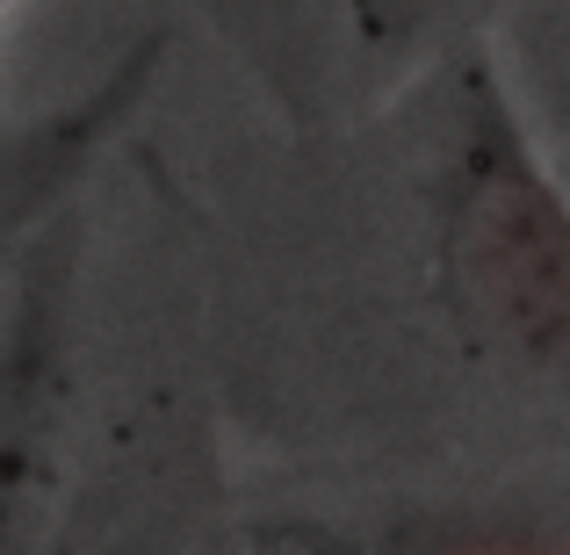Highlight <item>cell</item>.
Masks as SVG:
<instances>
[{
  "label": "cell",
  "mask_w": 570,
  "mask_h": 555,
  "mask_svg": "<svg viewBox=\"0 0 570 555\" xmlns=\"http://www.w3.org/2000/svg\"><path fill=\"white\" fill-rule=\"evenodd\" d=\"M433 289L505 368L570 383V188L484 51L455 58L441 101Z\"/></svg>",
  "instance_id": "obj_1"
},
{
  "label": "cell",
  "mask_w": 570,
  "mask_h": 555,
  "mask_svg": "<svg viewBox=\"0 0 570 555\" xmlns=\"http://www.w3.org/2000/svg\"><path fill=\"white\" fill-rule=\"evenodd\" d=\"M80 490V209L0 281V555H66Z\"/></svg>",
  "instance_id": "obj_2"
},
{
  "label": "cell",
  "mask_w": 570,
  "mask_h": 555,
  "mask_svg": "<svg viewBox=\"0 0 570 555\" xmlns=\"http://www.w3.org/2000/svg\"><path fill=\"white\" fill-rule=\"evenodd\" d=\"M159 72H167V29H145L116 58H101L87 87L0 123V281L66 209H80L87 174L145 116Z\"/></svg>",
  "instance_id": "obj_3"
},
{
  "label": "cell",
  "mask_w": 570,
  "mask_h": 555,
  "mask_svg": "<svg viewBox=\"0 0 570 555\" xmlns=\"http://www.w3.org/2000/svg\"><path fill=\"white\" fill-rule=\"evenodd\" d=\"M368 555H570V490L505 484L404 505L383 519Z\"/></svg>",
  "instance_id": "obj_4"
},
{
  "label": "cell",
  "mask_w": 570,
  "mask_h": 555,
  "mask_svg": "<svg viewBox=\"0 0 570 555\" xmlns=\"http://www.w3.org/2000/svg\"><path fill=\"white\" fill-rule=\"evenodd\" d=\"M470 0H340V37L368 66H404L462 22Z\"/></svg>",
  "instance_id": "obj_5"
},
{
  "label": "cell",
  "mask_w": 570,
  "mask_h": 555,
  "mask_svg": "<svg viewBox=\"0 0 570 555\" xmlns=\"http://www.w3.org/2000/svg\"><path fill=\"white\" fill-rule=\"evenodd\" d=\"M8 8H14V0H0V22H8Z\"/></svg>",
  "instance_id": "obj_6"
}]
</instances>
